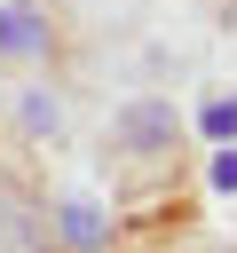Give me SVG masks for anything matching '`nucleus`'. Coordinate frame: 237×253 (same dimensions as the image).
I'll list each match as a JSON object with an SVG mask.
<instances>
[{"label": "nucleus", "mask_w": 237, "mask_h": 253, "mask_svg": "<svg viewBox=\"0 0 237 253\" xmlns=\"http://www.w3.org/2000/svg\"><path fill=\"white\" fill-rule=\"evenodd\" d=\"M16 119H24L32 134H47V126H55V103H47V95H24V103H16Z\"/></svg>", "instance_id": "nucleus-5"}, {"label": "nucleus", "mask_w": 237, "mask_h": 253, "mask_svg": "<svg viewBox=\"0 0 237 253\" xmlns=\"http://www.w3.org/2000/svg\"><path fill=\"white\" fill-rule=\"evenodd\" d=\"M63 229H71V245H103V213H95L87 198H71V206H63Z\"/></svg>", "instance_id": "nucleus-3"}, {"label": "nucleus", "mask_w": 237, "mask_h": 253, "mask_svg": "<svg viewBox=\"0 0 237 253\" xmlns=\"http://www.w3.org/2000/svg\"><path fill=\"white\" fill-rule=\"evenodd\" d=\"M166 134H174V111H166V103H126V111H118V142H126V150H158Z\"/></svg>", "instance_id": "nucleus-1"}, {"label": "nucleus", "mask_w": 237, "mask_h": 253, "mask_svg": "<svg viewBox=\"0 0 237 253\" xmlns=\"http://www.w3.org/2000/svg\"><path fill=\"white\" fill-rule=\"evenodd\" d=\"M213 190H229V198H237V150H221V158H213Z\"/></svg>", "instance_id": "nucleus-6"}, {"label": "nucleus", "mask_w": 237, "mask_h": 253, "mask_svg": "<svg viewBox=\"0 0 237 253\" xmlns=\"http://www.w3.org/2000/svg\"><path fill=\"white\" fill-rule=\"evenodd\" d=\"M198 126H205L213 142H237V103H229V95H213V103L198 111Z\"/></svg>", "instance_id": "nucleus-4"}, {"label": "nucleus", "mask_w": 237, "mask_h": 253, "mask_svg": "<svg viewBox=\"0 0 237 253\" xmlns=\"http://www.w3.org/2000/svg\"><path fill=\"white\" fill-rule=\"evenodd\" d=\"M0 47H8V55H40V47H47V24H40L32 8H0Z\"/></svg>", "instance_id": "nucleus-2"}]
</instances>
